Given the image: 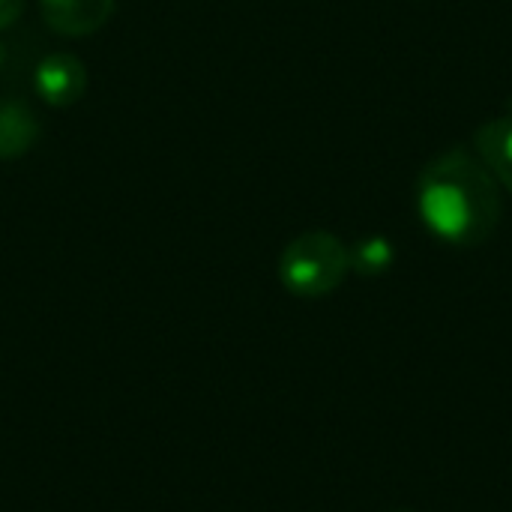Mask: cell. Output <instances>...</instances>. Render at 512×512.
I'll return each mask as SVG.
<instances>
[{
	"mask_svg": "<svg viewBox=\"0 0 512 512\" xmlns=\"http://www.w3.org/2000/svg\"><path fill=\"white\" fill-rule=\"evenodd\" d=\"M417 207L435 237L456 246H480L501 222L498 180L480 156L453 147L423 168Z\"/></svg>",
	"mask_w": 512,
	"mask_h": 512,
	"instance_id": "6da1fadb",
	"label": "cell"
},
{
	"mask_svg": "<svg viewBox=\"0 0 512 512\" xmlns=\"http://www.w3.org/2000/svg\"><path fill=\"white\" fill-rule=\"evenodd\" d=\"M351 270L345 243L330 231H306L294 237L279 258V282L306 300L333 294Z\"/></svg>",
	"mask_w": 512,
	"mask_h": 512,
	"instance_id": "7a4b0ae2",
	"label": "cell"
},
{
	"mask_svg": "<svg viewBox=\"0 0 512 512\" xmlns=\"http://www.w3.org/2000/svg\"><path fill=\"white\" fill-rule=\"evenodd\" d=\"M33 90L54 108H69L87 93V69L69 51H54L39 60L33 72Z\"/></svg>",
	"mask_w": 512,
	"mask_h": 512,
	"instance_id": "3957f363",
	"label": "cell"
},
{
	"mask_svg": "<svg viewBox=\"0 0 512 512\" xmlns=\"http://www.w3.org/2000/svg\"><path fill=\"white\" fill-rule=\"evenodd\" d=\"M45 24L60 36H90L114 12V0H39Z\"/></svg>",
	"mask_w": 512,
	"mask_h": 512,
	"instance_id": "277c9868",
	"label": "cell"
},
{
	"mask_svg": "<svg viewBox=\"0 0 512 512\" xmlns=\"http://www.w3.org/2000/svg\"><path fill=\"white\" fill-rule=\"evenodd\" d=\"M39 141V117L18 99H0V162L21 159Z\"/></svg>",
	"mask_w": 512,
	"mask_h": 512,
	"instance_id": "5b68a950",
	"label": "cell"
},
{
	"mask_svg": "<svg viewBox=\"0 0 512 512\" xmlns=\"http://www.w3.org/2000/svg\"><path fill=\"white\" fill-rule=\"evenodd\" d=\"M477 153L512 192V117L489 120L477 129Z\"/></svg>",
	"mask_w": 512,
	"mask_h": 512,
	"instance_id": "8992f818",
	"label": "cell"
},
{
	"mask_svg": "<svg viewBox=\"0 0 512 512\" xmlns=\"http://www.w3.org/2000/svg\"><path fill=\"white\" fill-rule=\"evenodd\" d=\"M351 267L363 276H378L393 264V246L384 237H363L351 252Z\"/></svg>",
	"mask_w": 512,
	"mask_h": 512,
	"instance_id": "52a82bcc",
	"label": "cell"
},
{
	"mask_svg": "<svg viewBox=\"0 0 512 512\" xmlns=\"http://www.w3.org/2000/svg\"><path fill=\"white\" fill-rule=\"evenodd\" d=\"M24 12V0H0V30L12 27Z\"/></svg>",
	"mask_w": 512,
	"mask_h": 512,
	"instance_id": "ba28073f",
	"label": "cell"
},
{
	"mask_svg": "<svg viewBox=\"0 0 512 512\" xmlns=\"http://www.w3.org/2000/svg\"><path fill=\"white\" fill-rule=\"evenodd\" d=\"M3 66H6V45L0 42V69H3Z\"/></svg>",
	"mask_w": 512,
	"mask_h": 512,
	"instance_id": "9c48e42d",
	"label": "cell"
}]
</instances>
